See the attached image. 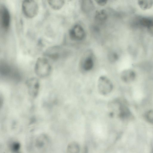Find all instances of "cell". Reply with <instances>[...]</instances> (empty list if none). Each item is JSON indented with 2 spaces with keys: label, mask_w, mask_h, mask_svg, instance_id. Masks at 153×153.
<instances>
[{
  "label": "cell",
  "mask_w": 153,
  "mask_h": 153,
  "mask_svg": "<svg viewBox=\"0 0 153 153\" xmlns=\"http://www.w3.org/2000/svg\"><path fill=\"white\" fill-rule=\"evenodd\" d=\"M51 67L48 59L45 57L38 58L36 62L35 71L36 75L41 77L48 76L51 72Z\"/></svg>",
  "instance_id": "obj_1"
},
{
  "label": "cell",
  "mask_w": 153,
  "mask_h": 153,
  "mask_svg": "<svg viewBox=\"0 0 153 153\" xmlns=\"http://www.w3.org/2000/svg\"><path fill=\"white\" fill-rule=\"evenodd\" d=\"M70 38L74 40H81L85 37V33L83 27L79 25H76L69 31Z\"/></svg>",
  "instance_id": "obj_6"
},
{
  "label": "cell",
  "mask_w": 153,
  "mask_h": 153,
  "mask_svg": "<svg viewBox=\"0 0 153 153\" xmlns=\"http://www.w3.org/2000/svg\"><path fill=\"white\" fill-rule=\"evenodd\" d=\"M118 55L115 53H111L109 55V60L112 62L116 61L118 59Z\"/></svg>",
  "instance_id": "obj_17"
},
{
  "label": "cell",
  "mask_w": 153,
  "mask_h": 153,
  "mask_svg": "<svg viewBox=\"0 0 153 153\" xmlns=\"http://www.w3.org/2000/svg\"><path fill=\"white\" fill-rule=\"evenodd\" d=\"M94 65V62L91 57H88L85 60L83 65L84 69L86 71L91 70Z\"/></svg>",
  "instance_id": "obj_14"
},
{
  "label": "cell",
  "mask_w": 153,
  "mask_h": 153,
  "mask_svg": "<svg viewBox=\"0 0 153 153\" xmlns=\"http://www.w3.org/2000/svg\"><path fill=\"white\" fill-rule=\"evenodd\" d=\"M140 7L143 10H145L150 8L153 4V1L151 0H139L138 2Z\"/></svg>",
  "instance_id": "obj_12"
},
{
  "label": "cell",
  "mask_w": 153,
  "mask_h": 153,
  "mask_svg": "<svg viewBox=\"0 0 153 153\" xmlns=\"http://www.w3.org/2000/svg\"><path fill=\"white\" fill-rule=\"evenodd\" d=\"M26 85L29 94L33 97L38 95L39 88V83L36 78H31L26 82Z\"/></svg>",
  "instance_id": "obj_7"
},
{
  "label": "cell",
  "mask_w": 153,
  "mask_h": 153,
  "mask_svg": "<svg viewBox=\"0 0 153 153\" xmlns=\"http://www.w3.org/2000/svg\"><path fill=\"white\" fill-rule=\"evenodd\" d=\"M59 50V48L58 47H52L48 49L45 53V55L52 59L57 60L60 56Z\"/></svg>",
  "instance_id": "obj_8"
},
{
  "label": "cell",
  "mask_w": 153,
  "mask_h": 153,
  "mask_svg": "<svg viewBox=\"0 0 153 153\" xmlns=\"http://www.w3.org/2000/svg\"><path fill=\"white\" fill-rule=\"evenodd\" d=\"M146 120L149 122L153 124V111L147 112L145 115Z\"/></svg>",
  "instance_id": "obj_16"
},
{
  "label": "cell",
  "mask_w": 153,
  "mask_h": 153,
  "mask_svg": "<svg viewBox=\"0 0 153 153\" xmlns=\"http://www.w3.org/2000/svg\"><path fill=\"white\" fill-rule=\"evenodd\" d=\"M96 1L99 5L103 6L106 4L107 1L106 0H98Z\"/></svg>",
  "instance_id": "obj_18"
},
{
  "label": "cell",
  "mask_w": 153,
  "mask_h": 153,
  "mask_svg": "<svg viewBox=\"0 0 153 153\" xmlns=\"http://www.w3.org/2000/svg\"><path fill=\"white\" fill-rule=\"evenodd\" d=\"M107 13L104 10L98 11L96 13L95 19L98 22H104L107 19Z\"/></svg>",
  "instance_id": "obj_13"
},
{
  "label": "cell",
  "mask_w": 153,
  "mask_h": 153,
  "mask_svg": "<svg viewBox=\"0 0 153 153\" xmlns=\"http://www.w3.org/2000/svg\"><path fill=\"white\" fill-rule=\"evenodd\" d=\"M68 150L69 153H78L79 146L77 144L75 143H72L68 146Z\"/></svg>",
  "instance_id": "obj_15"
},
{
  "label": "cell",
  "mask_w": 153,
  "mask_h": 153,
  "mask_svg": "<svg viewBox=\"0 0 153 153\" xmlns=\"http://www.w3.org/2000/svg\"><path fill=\"white\" fill-rule=\"evenodd\" d=\"M0 72L1 74L3 76L10 77L14 79H18L20 77L19 73L5 62L1 63Z\"/></svg>",
  "instance_id": "obj_5"
},
{
  "label": "cell",
  "mask_w": 153,
  "mask_h": 153,
  "mask_svg": "<svg viewBox=\"0 0 153 153\" xmlns=\"http://www.w3.org/2000/svg\"><path fill=\"white\" fill-rule=\"evenodd\" d=\"M119 116L120 118L124 119L129 117L131 115L128 108L124 105H120L119 107Z\"/></svg>",
  "instance_id": "obj_10"
},
{
  "label": "cell",
  "mask_w": 153,
  "mask_h": 153,
  "mask_svg": "<svg viewBox=\"0 0 153 153\" xmlns=\"http://www.w3.org/2000/svg\"><path fill=\"white\" fill-rule=\"evenodd\" d=\"M148 31L149 33L152 36H153V25L148 29Z\"/></svg>",
  "instance_id": "obj_19"
},
{
  "label": "cell",
  "mask_w": 153,
  "mask_h": 153,
  "mask_svg": "<svg viewBox=\"0 0 153 153\" xmlns=\"http://www.w3.org/2000/svg\"><path fill=\"white\" fill-rule=\"evenodd\" d=\"M22 9L25 16L29 18H32L37 14L39 6L35 1L26 0L22 3Z\"/></svg>",
  "instance_id": "obj_2"
},
{
  "label": "cell",
  "mask_w": 153,
  "mask_h": 153,
  "mask_svg": "<svg viewBox=\"0 0 153 153\" xmlns=\"http://www.w3.org/2000/svg\"><path fill=\"white\" fill-rule=\"evenodd\" d=\"M48 1L51 8L55 10L61 9L65 3L64 1L62 0H49Z\"/></svg>",
  "instance_id": "obj_11"
},
{
  "label": "cell",
  "mask_w": 153,
  "mask_h": 153,
  "mask_svg": "<svg viewBox=\"0 0 153 153\" xmlns=\"http://www.w3.org/2000/svg\"><path fill=\"white\" fill-rule=\"evenodd\" d=\"M0 16L1 24L2 28L5 30H7L10 26L11 17L8 10L4 5L1 6Z\"/></svg>",
  "instance_id": "obj_4"
},
{
  "label": "cell",
  "mask_w": 153,
  "mask_h": 153,
  "mask_svg": "<svg viewBox=\"0 0 153 153\" xmlns=\"http://www.w3.org/2000/svg\"><path fill=\"white\" fill-rule=\"evenodd\" d=\"M121 77L124 82H131L134 80L135 77V74L133 71L131 70H125L121 73Z\"/></svg>",
  "instance_id": "obj_9"
},
{
  "label": "cell",
  "mask_w": 153,
  "mask_h": 153,
  "mask_svg": "<svg viewBox=\"0 0 153 153\" xmlns=\"http://www.w3.org/2000/svg\"><path fill=\"white\" fill-rule=\"evenodd\" d=\"M99 91L102 94L106 95L111 92L113 88L111 81L105 76L100 77L98 82Z\"/></svg>",
  "instance_id": "obj_3"
}]
</instances>
